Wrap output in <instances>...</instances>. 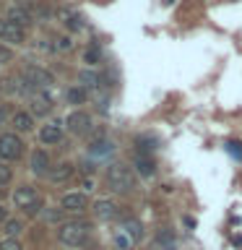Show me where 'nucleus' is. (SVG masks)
<instances>
[{"label":"nucleus","mask_w":242,"mask_h":250,"mask_svg":"<svg viewBox=\"0 0 242 250\" xmlns=\"http://www.w3.org/2000/svg\"><path fill=\"white\" fill-rule=\"evenodd\" d=\"M104 180H107V188L120 195H128L136 190V177H133L130 167H125L122 162H112L109 167L104 169Z\"/></svg>","instance_id":"nucleus-1"},{"label":"nucleus","mask_w":242,"mask_h":250,"mask_svg":"<svg viewBox=\"0 0 242 250\" xmlns=\"http://www.w3.org/2000/svg\"><path fill=\"white\" fill-rule=\"evenodd\" d=\"M89 234H91L89 222H65L60 227L58 237H60L62 245H68V248H81L83 242L89 240Z\"/></svg>","instance_id":"nucleus-2"},{"label":"nucleus","mask_w":242,"mask_h":250,"mask_svg":"<svg viewBox=\"0 0 242 250\" xmlns=\"http://www.w3.org/2000/svg\"><path fill=\"white\" fill-rule=\"evenodd\" d=\"M148 250H177V234L172 227H159L151 237Z\"/></svg>","instance_id":"nucleus-3"},{"label":"nucleus","mask_w":242,"mask_h":250,"mask_svg":"<svg viewBox=\"0 0 242 250\" xmlns=\"http://www.w3.org/2000/svg\"><path fill=\"white\" fill-rule=\"evenodd\" d=\"M13 203H16L19 208L29 211V214L39 211V195H37L34 188H29V185H23V188H19V190L13 193Z\"/></svg>","instance_id":"nucleus-4"},{"label":"nucleus","mask_w":242,"mask_h":250,"mask_svg":"<svg viewBox=\"0 0 242 250\" xmlns=\"http://www.w3.org/2000/svg\"><path fill=\"white\" fill-rule=\"evenodd\" d=\"M94 216L99 219V222H112V219L120 216V206L112 201V198H99V201H94Z\"/></svg>","instance_id":"nucleus-5"},{"label":"nucleus","mask_w":242,"mask_h":250,"mask_svg":"<svg viewBox=\"0 0 242 250\" xmlns=\"http://www.w3.org/2000/svg\"><path fill=\"white\" fill-rule=\"evenodd\" d=\"M120 229L133 240V245H141V242L146 240V227H143V222H141L138 216H125L122 224H120Z\"/></svg>","instance_id":"nucleus-6"},{"label":"nucleus","mask_w":242,"mask_h":250,"mask_svg":"<svg viewBox=\"0 0 242 250\" xmlns=\"http://www.w3.org/2000/svg\"><path fill=\"white\" fill-rule=\"evenodd\" d=\"M133 169H136L143 180H154L156 172H159L156 159L154 156H146V154H133Z\"/></svg>","instance_id":"nucleus-7"},{"label":"nucleus","mask_w":242,"mask_h":250,"mask_svg":"<svg viewBox=\"0 0 242 250\" xmlns=\"http://www.w3.org/2000/svg\"><path fill=\"white\" fill-rule=\"evenodd\" d=\"M21 138L16 136V133H5V136H0V156L3 159H19L21 156Z\"/></svg>","instance_id":"nucleus-8"},{"label":"nucleus","mask_w":242,"mask_h":250,"mask_svg":"<svg viewBox=\"0 0 242 250\" xmlns=\"http://www.w3.org/2000/svg\"><path fill=\"white\" fill-rule=\"evenodd\" d=\"M60 208L70 211V214H81L89 208V198H86V193H65L60 198Z\"/></svg>","instance_id":"nucleus-9"},{"label":"nucleus","mask_w":242,"mask_h":250,"mask_svg":"<svg viewBox=\"0 0 242 250\" xmlns=\"http://www.w3.org/2000/svg\"><path fill=\"white\" fill-rule=\"evenodd\" d=\"M65 125H68L70 133H76V136H86V133L91 130V117L86 115V112H81V109H76V112L68 115Z\"/></svg>","instance_id":"nucleus-10"},{"label":"nucleus","mask_w":242,"mask_h":250,"mask_svg":"<svg viewBox=\"0 0 242 250\" xmlns=\"http://www.w3.org/2000/svg\"><path fill=\"white\" fill-rule=\"evenodd\" d=\"M0 39L13 42V44H21L23 42V26L13 23L11 19H3V21H0Z\"/></svg>","instance_id":"nucleus-11"},{"label":"nucleus","mask_w":242,"mask_h":250,"mask_svg":"<svg viewBox=\"0 0 242 250\" xmlns=\"http://www.w3.org/2000/svg\"><path fill=\"white\" fill-rule=\"evenodd\" d=\"M26 83L37 86V89H47L52 83V73L44 68H37V65H29L26 68Z\"/></svg>","instance_id":"nucleus-12"},{"label":"nucleus","mask_w":242,"mask_h":250,"mask_svg":"<svg viewBox=\"0 0 242 250\" xmlns=\"http://www.w3.org/2000/svg\"><path fill=\"white\" fill-rule=\"evenodd\" d=\"M73 175H76V167H73L70 162H62V164H58V167H52L47 177H50L55 185H60V183H68Z\"/></svg>","instance_id":"nucleus-13"},{"label":"nucleus","mask_w":242,"mask_h":250,"mask_svg":"<svg viewBox=\"0 0 242 250\" xmlns=\"http://www.w3.org/2000/svg\"><path fill=\"white\" fill-rule=\"evenodd\" d=\"M39 138H42V144H60V138H62V125H60V123H47V125H42Z\"/></svg>","instance_id":"nucleus-14"},{"label":"nucleus","mask_w":242,"mask_h":250,"mask_svg":"<svg viewBox=\"0 0 242 250\" xmlns=\"http://www.w3.org/2000/svg\"><path fill=\"white\" fill-rule=\"evenodd\" d=\"M31 172L50 175V156H47V151H34V156H31Z\"/></svg>","instance_id":"nucleus-15"},{"label":"nucleus","mask_w":242,"mask_h":250,"mask_svg":"<svg viewBox=\"0 0 242 250\" xmlns=\"http://www.w3.org/2000/svg\"><path fill=\"white\" fill-rule=\"evenodd\" d=\"M8 19H11L13 23H19V26H26V23H31V13H29L23 5H11Z\"/></svg>","instance_id":"nucleus-16"},{"label":"nucleus","mask_w":242,"mask_h":250,"mask_svg":"<svg viewBox=\"0 0 242 250\" xmlns=\"http://www.w3.org/2000/svg\"><path fill=\"white\" fill-rule=\"evenodd\" d=\"M31 109H34L37 115H47L52 109V99L47 97V94H34V99H31Z\"/></svg>","instance_id":"nucleus-17"},{"label":"nucleus","mask_w":242,"mask_h":250,"mask_svg":"<svg viewBox=\"0 0 242 250\" xmlns=\"http://www.w3.org/2000/svg\"><path fill=\"white\" fill-rule=\"evenodd\" d=\"M89 151H91V156H107V154L115 151V144H112V141H107V138H97L91 144Z\"/></svg>","instance_id":"nucleus-18"},{"label":"nucleus","mask_w":242,"mask_h":250,"mask_svg":"<svg viewBox=\"0 0 242 250\" xmlns=\"http://www.w3.org/2000/svg\"><path fill=\"white\" fill-rule=\"evenodd\" d=\"M156 151V141L151 136H138L136 138V154H146V156H151Z\"/></svg>","instance_id":"nucleus-19"},{"label":"nucleus","mask_w":242,"mask_h":250,"mask_svg":"<svg viewBox=\"0 0 242 250\" xmlns=\"http://www.w3.org/2000/svg\"><path fill=\"white\" fill-rule=\"evenodd\" d=\"M13 125H16V130L26 133V130H31L34 120H31V115H29V112H16V115H13Z\"/></svg>","instance_id":"nucleus-20"},{"label":"nucleus","mask_w":242,"mask_h":250,"mask_svg":"<svg viewBox=\"0 0 242 250\" xmlns=\"http://www.w3.org/2000/svg\"><path fill=\"white\" fill-rule=\"evenodd\" d=\"M78 81H81L83 89H97V86H99V76L94 73V70H81V73H78Z\"/></svg>","instance_id":"nucleus-21"},{"label":"nucleus","mask_w":242,"mask_h":250,"mask_svg":"<svg viewBox=\"0 0 242 250\" xmlns=\"http://www.w3.org/2000/svg\"><path fill=\"white\" fill-rule=\"evenodd\" d=\"M112 242H115L117 250H130V248H136V245H133V240H130L122 229H117V232L112 234Z\"/></svg>","instance_id":"nucleus-22"},{"label":"nucleus","mask_w":242,"mask_h":250,"mask_svg":"<svg viewBox=\"0 0 242 250\" xmlns=\"http://www.w3.org/2000/svg\"><path fill=\"white\" fill-rule=\"evenodd\" d=\"M65 97H68L70 104H83V102H86V89H83V86H73V89H68Z\"/></svg>","instance_id":"nucleus-23"},{"label":"nucleus","mask_w":242,"mask_h":250,"mask_svg":"<svg viewBox=\"0 0 242 250\" xmlns=\"http://www.w3.org/2000/svg\"><path fill=\"white\" fill-rule=\"evenodd\" d=\"M23 229V224L19 222V219H8L5 222V232H8V237H16V234H19Z\"/></svg>","instance_id":"nucleus-24"},{"label":"nucleus","mask_w":242,"mask_h":250,"mask_svg":"<svg viewBox=\"0 0 242 250\" xmlns=\"http://www.w3.org/2000/svg\"><path fill=\"white\" fill-rule=\"evenodd\" d=\"M65 16V23H68V29H81L83 26V21H81V16H76V13H62Z\"/></svg>","instance_id":"nucleus-25"},{"label":"nucleus","mask_w":242,"mask_h":250,"mask_svg":"<svg viewBox=\"0 0 242 250\" xmlns=\"http://www.w3.org/2000/svg\"><path fill=\"white\" fill-rule=\"evenodd\" d=\"M0 250H23V248L16 237H8V240H0Z\"/></svg>","instance_id":"nucleus-26"},{"label":"nucleus","mask_w":242,"mask_h":250,"mask_svg":"<svg viewBox=\"0 0 242 250\" xmlns=\"http://www.w3.org/2000/svg\"><path fill=\"white\" fill-rule=\"evenodd\" d=\"M83 60L89 62V65H94V62H99V50H97V47H91V50H86Z\"/></svg>","instance_id":"nucleus-27"},{"label":"nucleus","mask_w":242,"mask_h":250,"mask_svg":"<svg viewBox=\"0 0 242 250\" xmlns=\"http://www.w3.org/2000/svg\"><path fill=\"white\" fill-rule=\"evenodd\" d=\"M11 183V167H5V164H0V185Z\"/></svg>","instance_id":"nucleus-28"},{"label":"nucleus","mask_w":242,"mask_h":250,"mask_svg":"<svg viewBox=\"0 0 242 250\" xmlns=\"http://www.w3.org/2000/svg\"><path fill=\"white\" fill-rule=\"evenodd\" d=\"M70 47H73V42H70L68 37H60L58 39V50H70Z\"/></svg>","instance_id":"nucleus-29"},{"label":"nucleus","mask_w":242,"mask_h":250,"mask_svg":"<svg viewBox=\"0 0 242 250\" xmlns=\"http://www.w3.org/2000/svg\"><path fill=\"white\" fill-rule=\"evenodd\" d=\"M229 154L237 156V159H242V144H229Z\"/></svg>","instance_id":"nucleus-30"},{"label":"nucleus","mask_w":242,"mask_h":250,"mask_svg":"<svg viewBox=\"0 0 242 250\" xmlns=\"http://www.w3.org/2000/svg\"><path fill=\"white\" fill-rule=\"evenodd\" d=\"M0 222H5V208L0 206Z\"/></svg>","instance_id":"nucleus-31"},{"label":"nucleus","mask_w":242,"mask_h":250,"mask_svg":"<svg viewBox=\"0 0 242 250\" xmlns=\"http://www.w3.org/2000/svg\"><path fill=\"white\" fill-rule=\"evenodd\" d=\"M5 120V109H0V123H3Z\"/></svg>","instance_id":"nucleus-32"}]
</instances>
